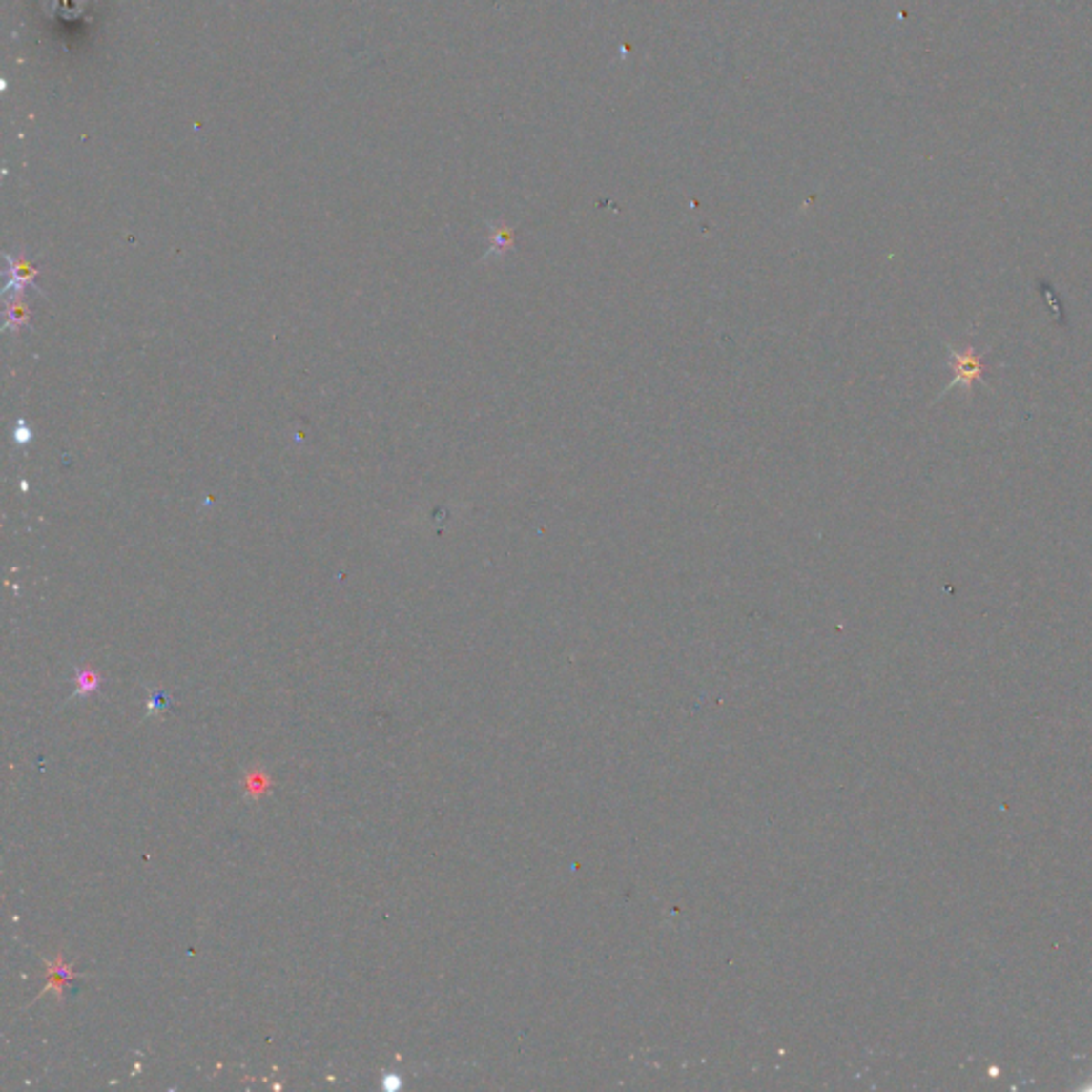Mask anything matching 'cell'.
Returning a JSON list of instances; mask_svg holds the SVG:
<instances>
[{
  "mask_svg": "<svg viewBox=\"0 0 1092 1092\" xmlns=\"http://www.w3.org/2000/svg\"><path fill=\"white\" fill-rule=\"evenodd\" d=\"M947 355H950V369L954 372V378H952V382L945 386V391L938 397L947 395L952 389L971 391L973 384L983 382V376H986V363H983V357L979 355V352H976L973 348L958 350L954 346H947Z\"/></svg>",
  "mask_w": 1092,
  "mask_h": 1092,
  "instance_id": "1",
  "label": "cell"
},
{
  "mask_svg": "<svg viewBox=\"0 0 1092 1092\" xmlns=\"http://www.w3.org/2000/svg\"><path fill=\"white\" fill-rule=\"evenodd\" d=\"M7 263H9L7 269L9 282L5 286V293L13 291V299H17V295L24 291V286H34L32 279L37 278V269L22 257H7Z\"/></svg>",
  "mask_w": 1092,
  "mask_h": 1092,
  "instance_id": "2",
  "label": "cell"
},
{
  "mask_svg": "<svg viewBox=\"0 0 1092 1092\" xmlns=\"http://www.w3.org/2000/svg\"><path fill=\"white\" fill-rule=\"evenodd\" d=\"M48 967H50V983H48V988H45L43 992H50V990H52V992H56L58 999H62V983L73 978V973H71V969L67 967L65 960H62V956H58L56 964L48 962Z\"/></svg>",
  "mask_w": 1092,
  "mask_h": 1092,
  "instance_id": "3",
  "label": "cell"
},
{
  "mask_svg": "<svg viewBox=\"0 0 1092 1092\" xmlns=\"http://www.w3.org/2000/svg\"><path fill=\"white\" fill-rule=\"evenodd\" d=\"M26 322H29V308L20 299L9 301L5 310V329L17 333Z\"/></svg>",
  "mask_w": 1092,
  "mask_h": 1092,
  "instance_id": "4",
  "label": "cell"
},
{
  "mask_svg": "<svg viewBox=\"0 0 1092 1092\" xmlns=\"http://www.w3.org/2000/svg\"><path fill=\"white\" fill-rule=\"evenodd\" d=\"M98 685H101V681H98L96 672L90 670V668H81V670H77V693L75 696H88V693H93L98 690Z\"/></svg>",
  "mask_w": 1092,
  "mask_h": 1092,
  "instance_id": "5",
  "label": "cell"
},
{
  "mask_svg": "<svg viewBox=\"0 0 1092 1092\" xmlns=\"http://www.w3.org/2000/svg\"><path fill=\"white\" fill-rule=\"evenodd\" d=\"M20 425H22V429H15V442H17V444H22V442H29V440H31V431L26 429L24 422H20Z\"/></svg>",
  "mask_w": 1092,
  "mask_h": 1092,
  "instance_id": "6",
  "label": "cell"
}]
</instances>
